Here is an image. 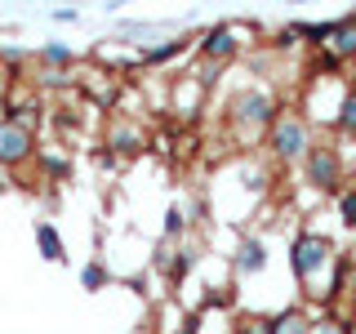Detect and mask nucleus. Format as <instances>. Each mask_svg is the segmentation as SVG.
Here are the masks:
<instances>
[{"mask_svg":"<svg viewBox=\"0 0 356 334\" xmlns=\"http://www.w3.org/2000/svg\"><path fill=\"white\" fill-rule=\"evenodd\" d=\"M316 317H321L316 308L289 303V308L276 312V317H267V326H272V334H312V321H316Z\"/></svg>","mask_w":356,"mask_h":334,"instance_id":"obj_12","label":"nucleus"},{"mask_svg":"<svg viewBox=\"0 0 356 334\" xmlns=\"http://www.w3.org/2000/svg\"><path fill=\"white\" fill-rule=\"evenodd\" d=\"M303 183L312 187V192L321 196H339L343 187H348V170H343V148H334V143H321L307 152L303 161Z\"/></svg>","mask_w":356,"mask_h":334,"instance_id":"obj_4","label":"nucleus"},{"mask_svg":"<svg viewBox=\"0 0 356 334\" xmlns=\"http://www.w3.org/2000/svg\"><path fill=\"white\" fill-rule=\"evenodd\" d=\"M348 183H352V187H356V174H352V178H348Z\"/></svg>","mask_w":356,"mask_h":334,"instance_id":"obj_25","label":"nucleus"},{"mask_svg":"<svg viewBox=\"0 0 356 334\" xmlns=\"http://www.w3.org/2000/svg\"><path fill=\"white\" fill-rule=\"evenodd\" d=\"M267 263H272V245L259 232H236V245H232V276L236 281H250V276H263Z\"/></svg>","mask_w":356,"mask_h":334,"instance_id":"obj_6","label":"nucleus"},{"mask_svg":"<svg viewBox=\"0 0 356 334\" xmlns=\"http://www.w3.org/2000/svg\"><path fill=\"white\" fill-rule=\"evenodd\" d=\"M325 49H330V58H339V63H356V14L334 18V31H330Z\"/></svg>","mask_w":356,"mask_h":334,"instance_id":"obj_11","label":"nucleus"},{"mask_svg":"<svg viewBox=\"0 0 356 334\" xmlns=\"http://www.w3.org/2000/svg\"><path fill=\"white\" fill-rule=\"evenodd\" d=\"M289 267H294V281L303 289V308H330L343 289V254L325 232H298L289 241Z\"/></svg>","mask_w":356,"mask_h":334,"instance_id":"obj_1","label":"nucleus"},{"mask_svg":"<svg viewBox=\"0 0 356 334\" xmlns=\"http://www.w3.org/2000/svg\"><path fill=\"white\" fill-rule=\"evenodd\" d=\"M205 107V89H200L192 76H174V85H170V111H178V116H196V111Z\"/></svg>","mask_w":356,"mask_h":334,"instance_id":"obj_10","label":"nucleus"},{"mask_svg":"<svg viewBox=\"0 0 356 334\" xmlns=\"http://www.w3.org/2000/svg\"><path fill=\"white\" fill-rule=\"evenodd\" d=\"M31 58H36V67H44V72H72L76 49H72V45H63V40H44Z\"/></svg>","mask_w":356,"mask_h":334,"instance_id":"obj_14","label":"nucleus"},{"mask_svg":"<svg viewBox=\"0 0 356 334\" xmlns=\"http://www.w3.org/2000/svg\"><path fill=\"white\" fill-rule=\"evenodd\" d=\"M36 250H40V259L44 263H67V241H63V232L54 228L49 218H36Z\"/></svg>","mask_w":356,"mask_h":334,"instance_id":"obj_13","label":"nucleus"},{"mask_svg":"<svg viewBox=\"0 0 356 334\" xmlns=\"http://www.w3.org/2000/svg\"><path fill=\"white\" fill-rule=\"evenodd\" d=\"M281 98H276L272 85L263 81H245L236 89H227V103H222V125H227L232 143H245V148H263L267 129L281 116Z\"/></svg>","mask_w":356,"mask_h":334,"instance_id":"obj_2","label":"nucleus"},{"mask_svg":"<svg viewBox=\"0 0 356 334\" xmlns=\"http://www.w3.org/2000/svg\"><path fill=\"white\" fill-rule=\"evenodd\" d=\"M14 187H18L14 170H5V165H0V192H14Z\"/></svg>","mask_w":356,"mask_h":334,"instance_id":"obj_23","label":"nucleus"},{"mask_svg":"<svg viewBox=\"0 0 356 334\" xmlns=\"http://www.w3.org/2000/svg\"><path fill=\"white\" fill-rule=\"evenodd\" d=\"M196 40H187V36H174V40H161V45H143V67H165V63H174L178 54H187Z\"/></svg>","mask_w":356,"mask_h":334,"instance_id":"obj_15","label":"nucleus"},{"mask_svg":"<svg viewBox=\"0 0 356 334\" xmlns=\"http://www.w3.org/2000/svg\"><path fill=\"white\" fill-rule=\"evenodd\" d=\"M54 22H81V9H54Z\"/></svg>","mask_w":356,"mask_h":334,"instance_id":"obj_22","label":"nucleus"},{"mask_svg":"<svg viewBox=\"0 0 356 334\" xmlns=\"http://www.w3.org/2000/svg\"><path fill=\"white\" fill-rule=\"evenodd\" d=\"M36 161H40L44 178H67V170H72V161H67V152H49V148H40V152H36Z\"/></svg>","mask_w":356,"mask_h":334,"instance_id":"obj_18","label":"nucleus"},{"mask_svg":"<svg viewBox=\"0 0 356 334\" xmlns=\"http://www.w3.org/2000/svg\"><path fill=\"white\" fill-rule=\"evenodd\" d=\"M334 134H339V138H348V143H356V85H348V94H343V103H339Z\"/></svg>","mask_w":356,"mask_h":334,"instance_id":"obj_16","label":"nucleus"},{"mask_svg":"<svg viewBox=\"0 0 356 334\" xmlns=\"http://www.w3.org/2000/svg\"><path fill=\"white\" fill-rule=\"evenodd\" d=\"M348 334H356V308L348 312Z\"/></svg>","mask_w":356,"mask_h":334,"instance_id":"obj_24","label":"nucleus"},{"mask_svg":"<svg viewBox=\"0 0 356 334\" xmlns=\"http://www.w3.org/2000/svg\"><path fill=\"white\" fill-rule=\"evenodd\" d=\"M334 214H339L343 228H356V187L348 183L339 196H334Z\"/></svg>","mask_w":356,"mask_h":334,"instance_id":"obj_19","label":"nucleus"},{"mask_svg":"<svg viewBox=\"0 0 356 334\" xmlns=\"http://www.w3.org/2000/svg\"><path fill=\"white\" fill-rule=\"evenodd\" d=\"M107 281H111V267H107L103 259H89V263L81 267V285L89 289V294H98V289H107Z\"/></svg>","mask_w":356,"mask_h":334,"instance_id":"obj_17","label":"nucleus"},{"mask_svg":"<svg viewBox=\"0 0 356 334\" xmlns=\"http://www.w3.org/2000/svg\"><path fill=\"white\" fill-rule=\"evenodd\" d=\"M263 148H267V156H272L276 165H303L307 152L316 148V125H312L298 107H285L281 116H276V125L267 129Z\"/></svg>","mask_w":356,"mask_h":334,"instance_id":"obj_3","label":"nucleus"},{"mask_svg":"<svg viewBox=\"0 0 356 334\" xmlns=\"http://www.w3.org/2000/svg\"><path fill=\"white\" fill-rule=\"evenodd\" d=\"M312 334H348V317H334V312H321L312 321Z\"/></svg>","mask_w":356,"mask_h":334,"instance_id":"obj_20","label":"nucleus"},{"mask_svg":"<svg viewBox=\"0 0 356 334\" xmlns=\"http://www.w3.org/2000/svg\"><path fill=\"white\" fill-rule=\"evenodd\" d=\"M187 334H236V317L227 312V299L209 294L196 312H187Z\"/></svg>","mask_w":356,"mask_h":334,"instance_id":"obj_9","label":"nucleus"},{"mask_svg":"<svg viewBox=\"0 0 356 334\" xmlns=\"http://www.w3.org/2000/svg\"><path fill=\"white\" fill-rule=\"evenodd\" d=\"M236 334H272L267 317H236Z\"/></svg>","mask_w":356,"mask_h":334,"instance_id":"obj_21","label":"nucleus"},{"mask_svg":"<svg viewBox=\"0 0 356 334\" xmlns=\"http://www.w3.org/2000/svg\"><path fill=\"white\" fill-rule=\"evenodd\" d=\"M36 152H40V138L31 129L9 125V120L0 125V165H5V170H22V165H31Z\"/></svg>","mask_w":356,"mask_h":334,"instance_id":"obj_7","label":"nucleus"},{"mask_svg":"<svg viewBox=\"0 0 356 334\" xmlns=\"http://www.w3.org/2000/svg\"><path fill=\"white\" fill-rule=\"evenodd\" d=\"M103 148H107L111 156H120V161H134V156L147 152V129H143L138 120H129V116H111Z\"/></svg>","mask_w":356,"mask_h":334,"instance_id":"obj_8","label":"nucleus"},{"mask_svg":"<svg viewBox=\"0 0 356 334\" xmlns=\"http://www.w3.org/2000/svg\"><path fill=\"white\" fill-rule=\"evenodd\" d=\"M241 54H245V27H236V22H214V27H205L200 40H196V58L200 63L227 67V63H236Z\"/></svg>","mask_w":356,"mask_h":334,"instance_id":"obj_5","label":"nucleus"}]
</instances>
